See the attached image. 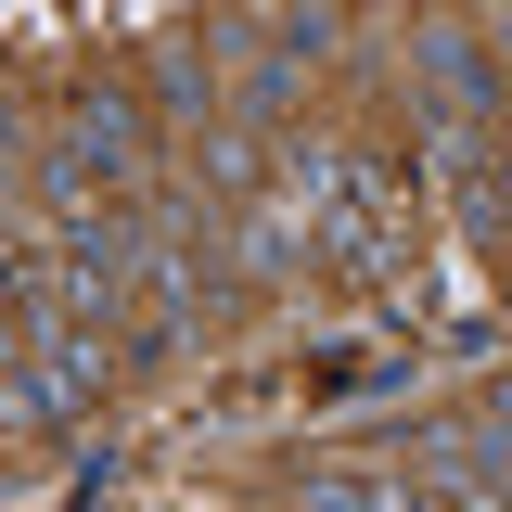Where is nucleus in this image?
I'll return each mask as SVG.
<instances>
[{
	"instance_id": "obj_1",
	"label": "nucleus",
	"mask_w": 512,
	"mask_h": 512,
	"mask_svg": "<svg viewBox=\"0 0 512 512\" xmlns=\"http://www.w3.org/2000/svg\"><path fill=\"white\" fill-rule=\"evenodd\" d=\"M282 192L308 205L320 231V269H359V282H384V256H397V180H384V154H295L282 167Z\"/></svg>"
},
{
	"instance_id": "obj_7",
	"label": "nucleus",
	"mask_w": 512,
	"mask_h": 512,
	"mask_svg": "<svg viewBox=\"0 0 512 512\" xmlns=\"http://www.w3.org/2000/svg\"><path fill=\"white\" fill-rule=\"evenodd\" d=\"M0 167H13V103H0Z\"/></svg>"
},
{
	"instance_id": "obj_2",
	"label": "nucleus",
	"mask_w": 512,
	"mask_h": 512,
	"mask_svg": "<svg viewBox=\"0 0 512 512\" xmlns=\"http://www.w3.org/2000/svg\"><path fill=\"white\" fill-rule=\"evenodd\" d=\"M128 180H141V103H128V90H90V103L64 116L52 205H64V218H90V192H128Z\"/></svg>"
},
{
	"instance_id": "obj_5",
	"label": "nucleus",
	"mask_w": 512,
	"mask_h": 512,
	"mask_svg": "<svg viewBox=\"0 0 512 512\" xmlns=\"http://www.w3.org/2000/svg\"><path fill=\"white\" fill-rule=\"evenodd\" d=\"M423 90H436V128H487V52L474 39H423Z\"/></svg>"
},
{
	"instance_id": "obj_3",
	"label": "nucleus",
	"mask_w": 512,
	"mask_h": 512,
	"mask_svg": "<svg viewBox=\"0 0 512 512\" xmlns=\"http://www.w3.org/2000/svg\"><path fill=\"white\" fill-rule=\"evenodd\" d=\"M116 372V333H90V320H52L39 346H26V372H13V423H77L90 397Z\"/></svg>"
},
{
	"instance_id": "obj_4",
	"label": "nucleus",
	"mask_w": 512,
	"mask_h": 512,
	"mask_svg": "<svg viewBox=\"0 0 512 512\" xmlns=\"http://www.w3.org/2000/svg\"><path fill=\"white\" fill-rule=\"evenodd\" d=\"M231 256H244V282H295V269L320 256V231H308V205H295V192H269L244 231H231Z\"/></svg>"
},
{
	"instance_id": "obj_6",
	"label": "nucleus",
	"mask_w": 512,
	"mask_h": 512,
	"mask_svg": "<svg viewBox=\"0 0 512 512\" xmlns=\"http://www.w3.org/2000/svg\"><path fill=\"white\" fill-rule=\"evenodd\" d=\"M308 512H423V500L384 487V474H333V487H308Z\"/></svg>"
}]
</instances>
